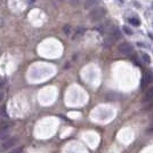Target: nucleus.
I'll return each mask as SVG.
<instances>
[{
  "mask_svg": "<svg viewBox=\"0 0 153 153\" xmlns=\"http://www.w3.org/2000/svg\"><path fill=\"white\" fill-rule=\"evenodd\" d=\"M105 15H106V10H105V8H103V7H96V8H94V9L90 12L89 17H90L91 21L97 22V21L102 19Z\"/></svg>",
  "mask_w": 153,
  "mask_h": 153,
  "instance_id": "obj_1",
  "label": "nucleus"
},
{
  "mask_svg": "<svg viewBox=\"0 0 153 153\" xmlns=\"http://www.w3.org/2000/svg\"><path fill=\"white\" fill-rule=\"evenodd\" d=\"M97 30L100 32H105V33H108V34H112L113 31L115 30V26L113 25L110 21H108V22L101 24L100 26H97Z\"/></svg>",
  "mask_w": 153,
  "mask_h": 153,
  "instance_id": "obj_2",
  "label": "nucleus"
},
{
  "mask_svg": "<svg viewBox=\"0 0 153 153\" xmlns=\"http://www.w3.org/2000/svg\"><path fill=\"white\" fill-rule=\"evenodd\" d=\"M118 49L123 55H130L133 53V51H134L133 46L130 45L129 42H122V44H120L119 47H118Z\"/></svg>",
  "mask_w": 153,
  "mask_h": 153,
  "instance_id": "obj_3",
  "label": "nucleus"
},
{
  "mask_svg": "<svg viewBox=\"0 0 153 153\" xmlns=\"http://www.w3.org/2000/svg\"><path fill=\"white\" fill-rule=\"evenodd\" d=\"M16 142H17V138L16 137H13V138H8L7 140H5L1 145H0V151L1 152H4V151H6L8 149H10V147H13L15 144H16Z\"/></svg>",
  "mask_w": 153,
  "mask_h": 153,
  "instance_id": "obj_4",
  "label": "nucleus"
},
{
  "mask_svg": "<svg viewBox=\"0 0 153 153\" xmlns=\"http://www.w3.org/2000/svg\"><path fill=\"white\" fill-rule=\"evenodd\" d=\"M153 82V73L151 71H146L144 73V76H143V80H142V89H144L149 83Z\"/></svg>",
  "mask_w": 153,
  "mask_h": 153,
  "instance_id": "obj_5",
  "label": "nucleus"
},
{
  "mask_svg": "<svg viewBox=\"0 0 153 153\" xmlns=\"http://www.w3.org/2000/svg\"><path fill=\"white\" fill-rule=\"evenodd\" d=\"M9 135H10V131H9V127H6V128H2V129H0V140H8V137H9Z\"/></svg>",
  "mask_w": 153,
  "mask_h": 153,
  "instance_id": "obj_6",
  "label": "nucleus"
},
{
  "mask_svg": "<svg viewBox=\"0 0 153 153\" xmlns=\"http://www.w3.org/2000/svg\"><path fill=\"white\" fill-rule=\"evenodd\" d=\"M115 40H117V38H115L113 34H108V37L105 38V40H104V46L105 47H110V46H112L114 44Z\"/></svg>",
  "mask_w": 153,
  "mask_h": 153,
  "instance_id": "obj_7",
  "label": "nucleus"
},
{
  "mask_svg": "<svg viewBox=\"0 0 153 153\" xmlns=\"http://www.w3.org/2000/svg\"><path fill=\"white\" fill-rule=\"evenodd\" d=\"M143 102H145V103L153 102V87L152 88H150V89L145 93V96H144V98H143Z\"/></svg>",
  "mask_w": 153,
  "mask_h": 153,
  "instance_id": "obj_8",
  "label": "nucleus"
},
{
  "mask_svg": "<svg viewBox=\"0 0 153 153\" xmlns=\"http://www.w3.org/2000/svg\"><path fill=\"white\" fill-rule=\"evenodd\" d=\"M98 4H100L98 0H86V2H85V8H86V9H90V8L96 7Z\"/></svg>",
  "mask_w": 153,
  "mask_h": 153,
  "instance_id": "obj_9",
  "label": "nucleus"
},
{
  "mask_svg": "<svg viewBox=\"0 0 153 153\" xmlns=\"http://www.w3.org/2000/svg\"><path fill=\"white\" fill-rule=\"evenodd\" d=\"M129 23L134 26H140V22L138 19H129Z\"/></svg>",
  "mask_w": 153,
  "mask_h": 153,
  "instance_id": "obj_10",
  "label": "nucleus"
},
{
  "mask_svg": "<svg viewBox=\"0 0 153 153\" xmlns=\"http://www.w3.org/2000/svg\"><path fill=\"white\" fill-rule=\"evenodd\" d=\"M144 110L147 111V112H153V102H151L150 104H147V106H145Z\"/></svg>",
  "mask_w": 153,
  "mask_h": 153,
  "instance_id": "obj_11",
  "label": "nucleus"
},
{
  "mask_svg": "<svg viewBox=\"0 0 153 153\" xmlns=\"http://www.w3.org/2000/svg\"><path fill=\"white\" fill-rule=\"evenodd\" d=\"M122 30H123V31H125V33H126V34H128V36H131V34H133V31H131L129 27H127V26H123V27H122Z\"/></svg>",
  "mask_w": 153,
  "mask_h": 153,
  "instance_id": "obj_12",
  "label": "nucleus"
},
{
  "mask_svg": "<svg viewBox=\"0 0 153 153\" xmlns=\"http://www.w3.org/2000/svg\"><path fill=\"white\" fill-rule=\"evenodd\" d=\"M143 59L145 61V63H150V56L147 55V54H143Z\"/></svg>",
  "mask_w": 153,
  "mask_h": 153,
  "instance_id": "obj_13",
  "label": "nucleus"
},
{
  "mask_svg": "<svg viewBox=\"0 0 153 153\" xmlns=\"http://www.w3.org/2000/svg\"><path fill=\"white\" fill-rule=\"evenodd\" d=\"M9 153H22V147H17V149H14L12 152Z\"/></svg>",
  "mask_w": 153,
  "mask_h": 153,
  "instance_id": "obj_14",
  "label": "nucleus"
},
{
  "mask_svg": "<svg viewBox=\"0 0 153 153\" xmlns=\"http://www.w3.org/2000/svg\"><path fill=\"white\" fill-rule=\"evenodd\" d=\"M4 97H5V94H4L2 91H0V102L4 100Z\"/></svg>",
  "mask_w": 153,
  "mask_h": 153,
  "instance_id": "obj_15",
  "label": "nucleus"
},
{
  "mask_svg": "<svg viewBox=\"0 0 153 153\" xmlns=\"http://www.w3.org/2000/svg\"><path fill=\"white\" fill-rule=\"evenodd\" d=\"M147 133H153V128H151V129H149V130H147Z\"/></svg>",
  "mask_w": 153,
  "mask_h": 153,
  "instance_id": "obj_16",
  "label": "nucleus"
},
{
  "mask_svg": "<svg viewBox=\"0 0 153 153\" xmlns=\"http://www.w3.org/2000/svg\"><path fill=\"white\" fill-rule=\"evenodd\" d=\"M29 2H30V4H32V2H34V0H29Z\"/></svg>",
  "mask_w": 153,
  "mask_h": 153,
  "instance_id": "obj_17",
  "label": "nucleus"
},
{
  "mask_svg": "<svg viewBox=\"0 0 153 153\" xmlns=\"http://www.w3.org/2000/svg\"><path fill=\"white\" fill-rule=\"evenodd\" d=\"M0 88H1V83H0Z\"/></svg>",
  "mask_w": 153,
  "mask_h": 153,
  "instance_id": "obj_18",
  "label": "nucleus"
},
{
  "mask_svg": "<svg viewBox=\"0 0 153 153\" xmlns=\"http://www.w3.org/2000/svg\"><path fill=\"white\" fill-rule=\"evenodd\" d=\"M72 1H76V0H72Z\"/></svg>",
  "mask_w": 153,
  "mask_h": 153,
  "instance_id": "obj_19",
  "label": "nucleus"
},
{
  "mask_svg": "<svg viewBox=\"0 0 153 153\" xmlns=\"http://www.w3.org/2000/svg\"><path fill=\"white\" fill-rule=\"evenodd\" d=\"M152 123H153V119H152Z\"/></svg>",
  "mask_w": 153,
  "mask_h": 153,
  "instance_id": "obj_20",
  "label": "nucleus"
}]
</instances>
